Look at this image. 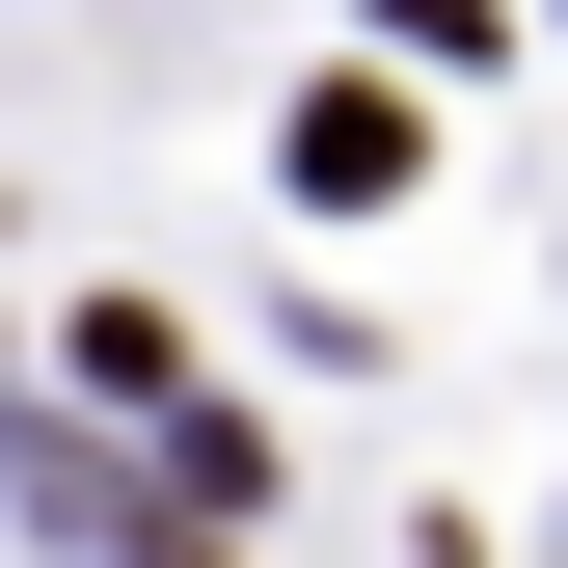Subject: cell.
<instances>
[{
  "mask_svg": "<svg viewBox=\"0 0 568 568\" xmlns=\"http://www.w3.org/2000/svg\"><path fill=\"white\" fill-rule=\"evenodd\" d=\"M406 163H434V135H406V82H298V109H271V190H298V217H379Z\"/></svg>",
  "mask_w": 568,
  "mask_h": 568,
  "instance_id": "6da1fadb",
  "label": "cell"
},
{
  "mask_svg": "<svg viewBox=\"0 0 568 568\" xmlns=\"http://www.w3.org/2000/svg\"><path fill=\"white\" fill-rule=\"evenodd\" d=\"M135 434H163V487H190V515H244V487H271V434H244L217 379H163V406H135Z\"/></svg>",
  "mask_w": 568,
  "mask_h": 568,
  "instance_id": "7a4b0ae2",
  "label": "cell"
},
{
  "mask_svg": "<svg viewBox=\"0 0 568 568\" xmlns=\"http://www.w3.org/2000/svg\"><path fill=\"white\" fill-rule=\"evenodd\" d=\"M487 28H515V0H379V54H487Z\"/></svg>",
  "mask_w": 568,
  "mask_h": 568,
  "instance_id": "3957f363",
  "label": "cell"
},
{
  "mask_svg": "<svg viewBox=\"0 0 568 568\" xmlns=\"http://www.w3.org/2000/svg\"><path fill=\"white\" fill-rule=\"evenodd\" d=\"M135 568H217V541H135Z\"/></svg>",
  "mask_w": 568,
  "mask_h": 568,
  "instance_id": "277c9868",
  "label": "cell"
}]
</instances>
